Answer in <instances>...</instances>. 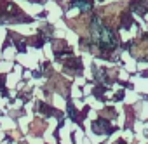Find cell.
<instances>
[{
  "mask_svg": "<svg viewBox=\"0 0 148 144\" xmlns=\"http://www.w3.org/2000/svg\"><path fill=\"white\" fill-rule=\"evenodd\" d=\"M92 37H94L96 43H99L101 47H113L115 45L113 33L99 21H94V24H92Z\"/></svg>",
  "mask_w": 148,
  "mask_h": 144,
  "instance_id": "1",
  "label": "cell"
},
{
  "mask_svg": "<svg viewBox=\"0 0 148 144\" xmlns=\"http://www.w3.org/2000/svg\"><path fill=\"white\" fill-rule=\"evenodd\" d=\"M124 5H125V4H115V5L106 7V9L103 11V18H105V21H106V23H117V16H119V12L122 11Z\"/></svg>",
  "mask_w": 148,
  "mask_h": 144,
  "instance_id": "2",
  "label": "cell"
},
{
  "mask_svg": "<svg viewBox=\"0 0 148 144\" xmlns=\"http://www.w3.org/2000/svg\"><path fill=\"white\" fill-rule=\"evenodd\" d=\"M134 56L136 57H148V40H143L139 42L136 47H134Z\"/></svg>",
  "mask_w": 148,
  "mask_h": 144,
  "instance_id": "3",
  "label": "cell"
},
{
  "mask_svg": "<svg viewBox=\"0 0 148 144\" xmlns=\"http://www.w3.org/2000/svg\"><path fill=\"white\" fill-rule=\"evenodd\" d=\"M70 24L75 28V30H79V33H82V35H86V33H87V23H84V19L70 21Z\"/></svg>",
  "mask_w": 148,
  "mask_h": 144,
  "instance_id": "4",
  "label": "cell"
}]
</instances>
